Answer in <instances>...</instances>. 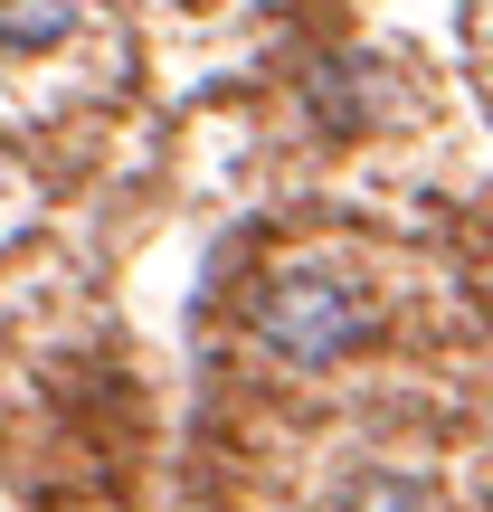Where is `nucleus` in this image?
<instances>
[{"mask_svg": "<svg viewBox=\"0 0 493 512\" xmlns=\"http://www.w3.org/2000/svg\"><path fill=\"white\" fill-rule=\"evenodd\" d=\"M256 342L266 361H294V370H332L342 351L370 342V304L323 266H285L266 294H256Z\"/></svg>", "mask_w": 493, "mask_h": 512, "instance_id": "f257e3e1", "label": "nucleus"}, {"mask_svg": "<svg viewBox=\"0 0 493 512\" xmlns=\"http://www.w3.org/2000/svg\"><path fill=\"white\" fill-rule=\"evenodd\" d=\"M76 10H86V0H0V48H10V57L57 48V38L76 29Z\"/></svg>", "mask_w": 493, "mask_h": 512, "instance_id": "f03ea898", "label": "nucleus"}, {"mask_svg": "<svg viewBox=\"0 0 493 512\" xmlns=\"http://www.w3.org/2000/svg\"><path fill=\"white\" fill-rule=\"evenodd\" d=\"M342 512H446V503H437V484H418V475H351Z\"/></svg>", "mask_w": 493, "mask_h": 512, "instance_id": "7ed1b4c3", "label": "nucleus"}]
</instances>
